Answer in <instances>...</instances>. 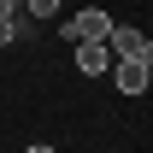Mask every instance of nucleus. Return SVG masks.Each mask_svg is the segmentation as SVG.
Wrapping results in <instances>:
<instances>
[{"instance_id": "nucleus-7", "label": "nucleus", "mask_w": 153, "mask_h": 153, "mask_svg": "<svg viewBox=\"0 0 153 153\" xmlns=\"http://www.w3.org/2000/svg\"><path fill=\"white\" fill-rule=\"evenodd\" d=\"M24 153H53V147H41V141H36V147H24Z\"/></svg>"}, {"instance_id": "nucleus-4", "label": "nucleus", "mask_w": 153, "mask_h": 153, "mask_svg": "<svg viewBox=\"0 0 153 153\" xmlns=\"http://www.w3.org/2000/svg\"><path fill=\"white\" fill-rule=\"evenodd\" d=\"M76 71H82V76H106V71H112L106 41H76Z\"/></svg>"}, {"instance_id": "nucleus-6", "label": "nucleus", "mask_w": 153, "mask_h": 153, "mask_svg": "<svg viewBox=\"0 0 153 153\" xmlns=\"http://www.w3.org/2000/svg\"><path fill=\"white\" fill-rule=\"evenodd\" d=\"M24 6H30L36 18H53V12H59V6H65V0H24Z\"/></svg>"}, {"instance_id": "nucleus-1", "label": "nucleus", "mask_w": 153, "mask_h": 153, "mask_svg": "<svg viewBox=\"0 0 153 153\" xmlns=\"http://www.w3.org/2000/svg\"><path fill=\"white\" fill-rule=\"evenodd\" d=\"M106 53L112 59H153V41L141 30H130V24H112L106 30Z\"/></svg>"}, {"instance_id": "nucleus-2", "label": "nucleus", "mask_w": 153, "mask_h": 153, "mask_svg": "<svg viewBox=\"0 0 153 153\" xmlns=\"http://www.w3.org/2000/svg\"><path fill=\"white\" fill-rule=\"evenodd\" d=\"M106 30H112V12H100V6H88V12H76L59 36H71V41H106Z\"/></svg>"}, {"instance_id": "nucleus-5", "label": "nucleus", "mask_w": 153, "mask_h": 153, "mask_svg": "<svg viewBox=\"0 0 153 153\" xmlns=\"http://www.w3.org/2000/svg\"><path fill=\"white\" fill-rule=\"evenodd\" d=\"M18 12H24L18 0H0V47H6V41L18 36Z\"/></svg>"}, {"instance_id": "nucleus-3", "label": "nucleus", "mask_w": 153, "mask_h": 153, "mask_svg": "<svg viewBox=\"0 0 153 153\" xmlns=\"http://www.w3.org/2000/svg\"><path fill=\"white\" fill-rule=\"evenodd\" d=\"M147 71H153V59H112V76L124 94H147Z\"/></svg>"}]
</instances>
